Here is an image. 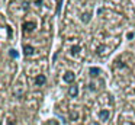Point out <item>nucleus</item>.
Returning a JSON list of instances; mask_svg holds the SVG:
<instances>
[{"label":"nucleus","mask_w":135,"mask_h":125,"mask_svg":"<svg viewBox=\"0 0 135 125\" xmlns=\"http://www.w3.org/2000/svg\"><path fill=\"white\" fill-rule=\"evenodd\" d=\"M97 116H99V121L102 122V124H106L112 116V110L110 109H100L99 113H97Z\"/></svg>","instance_id":"obj_1"},{"label":"nucleus","mask_w":135,"mask_h":125,"mask_svg":"<svg viewBox=\"0 0 135 125\" xmlns=\"http://www.w3.org/2000/svg\"><path fill=\"white\" fill-rule=\"evenodd\" d=\"M74 78H76V74H74L73 71H65L64 74H62V80L65 81V83H74Z\"/></svg>","instance_id":"obj_2"},{"label":"nucleus","mask_w":135,"mask_h":125,"mask_svg":"<svg viewBox=\"0 0 135 125\" xmlns=\"http://www.w3.org/2000/svg\"><path fill=\"white\" fill-rule=\"evenodd\" d=\"M35 26H36V23L32 22V20H29V22H25V23H23V31H25V32H32L33 29H35Z\"/></svg>","instance_id":"obj_3"},{"label":"nucleus","mask_w":135,"mask_h":125,"mask_svg":"<svg viewBox=\"0 0 135 125\" xmlns=\"http://www.w3.org/2000/svg\"><path fill=\"white\" fill-rule=\"evenodd\" d=\"M68 95H70L71 98H76V96L79 95V86H76V84H71L70 89H68Z\"/></svg>","instance_id":"obj_4"},{"label":"nucleus","mask_w":135,"mask_h":125,"mask_svg":"<svg viewBox=\"0 0 135 125\" xmlns=\"http://www.w3.org/2000/svg\"><path fill=\"white\" fill-rule=\"evenodd\" d=\"M35 83L38 84V86H44V84L47 83V77H45V74H39L38 77L35 78Z\"/></svg>","instance_id":"obj_5"},{"label":"nucleus","mask_w":135,"mask_h":125,"mask_svg":"<svg viewBox=\"0 0 135 125\" xmlns=\"http://www.w3.org/2000/svg\"><path fill=\"white\" fill-rule=\"evenodd\" d=\"M33 51H35V49H33V47H32V45H25V47H23V52H25V55H32V54H33Z\"/></svg>","instance_id":"obj_6"},{"label":"nucleus","mask_w":135,"mask_h":125,"mask_svg":"<svg viewBox=\"0 0 135 125\" xmlns=\"http://www.w3.org/2000/svg\"><path fill=\"white\" fill-rule=\"evenodd\" d=\"M100 74V70L99 68H96V67H91L90 68V76L91 77H96V76H99Z\"/></svg>","instance_id":"obj_7"},{"label":"nucleus","mask_w":135,"mask_h":125,"mask_svg":"<svg viewBox=\"0 0 135 125\" xmlns=\"http://www.w3.org/2000/svg\"><path fill=\"white\" fill-rule=\"evenodd\" d=\"M70 118H71V121H77V119H79V112H77V110H73V112L70 113Z\"/></svg>","instance_id":"obj_8"},{"label":"nucleus","mask_w":135,"mask_h":125,"mask_svg":"<svg viewBox=\"0 0 135 125\" xmlns=\"http://www.w3.org/2000/svg\"><path fill=\"white\" fill-rule=\"evenodd\" d=\"M79 51H80V47L79 45L71 47V54H73V55H77V54H79Z\"/></svg>","instance_id":"obj_9"},{"label":"nucleus","mask_w":135,"mask_h":125,"mask_svg":"<svg viewBox=\"0 0 135 125\" xmlns=\"http://www.w3.org/2000/svg\"><path fill=\"white\" fill-rule=\"evenodd\" d=\"M10 57H13V58L18 57V52H16L15 49H10Z\"/></svg>","instance_id":"obj_10"},{"label":"nucleus","mask_w":135,"mask_h":125,"mask_svg":"<svg viewBox=\"0 0 135 125\" xmlns=\"http://www.w3.org/2000/svg\"><path fill=\"white\" fill-rule=\"evenodd\" d=\"M48 125H58V122H57L55 119H51V121L48 122Z\"/></svg>","instance_id":"obj_11"}]
</instances>
